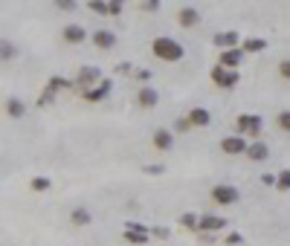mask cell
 <instances>
[{"label": "cell", "mask_w": 290, "mask_h": 246, "mask_svg": "<svg viewBox=\"0 0 290 246\" xmlns=\"http://www.w3.org/2000/svg\"><path fill=\"white\" fill-rule=\"evenodd\" d=\"M151 53L160 58V61H180L183 58V46L174 41V38H154V44H151Z\"/></svg>", "instance_id": "obj_1"}, {"label": "cell", "mask_w": 290, "mask_h": 246, "mask_svg": "<svg viewBox=\"0 0 290 246\" xmlns=\"http://www.w3.org/2000/svg\"><path fill=\"white\" fill-rule=\"evenodd\" d=\"M212 81H215L218 87L224 90H232L241 81V76H238V70H227V67H221V64H215L212 67Z\"/></svg>", "instance_id": "obj_2"}, {"label": "cell", "mask_w": 290, "mask_h": 246, "mask_svg": "<svg viewBox=\"0 0 290 246\" xmlns=\"http://www.w3.org/2000/svg\"><path fill=\"white\" fill-rule=\"evenodd\" d=\"M235 125H238V131H241V136H258L264 128L261 116H253V113H241L235 119Z\"/></svg>", "instance_id": "obj_3"}, {"label": "cell", "mask_w": 290, "mask_h": 246, "mask_svg": "<svg viewBox=\"0 0 290 246\" xmlns=\"http://www.w3.org/2000/svg\"><path fill=\"white\" fill-rule=\"evenodd\" d=\"M212 200H215L218 206H235V203L241 200V191H238L235 185H215V188H212Z\"/></svg>", "instance_id": "obj_4"}, {"label": "cell", "mask_w": 290, "mask_h": 246, "mask_svg": "<svg viewBox=\"0 0 290 246\" xmlns=\"http://www.w3.org/2000/svg\"><path fill=\"white\" fill-rule=\"evenodd\" d=\"M247 139L238 133V136H227V139H221V151L224 154H229V157H238V154H247Z\"/></svg>", "instance_id": "obj_5"}, {"label": "cell", "mask_w": 290, "mask_h": 246, "mask_svg": "<svg viewBox=\"0 0 290 246\" xmlns=\"http://www.w3.org/2000/svg\"><path fill=\"white\" fill-rule=\"evenodd\" d=\"M227 229V220L218 217V214H203L198 223V232H203V235H212V232H224Z\"/></svg>", "instance_id": "obj_6"}, {"label": "cell", "mask_w": 290, "mask_h": 246, "mask_svg": "<svg viewBox=\"0 0 290 246\" xmlns=\"http://www.w3.org/2000/svg\"><path fill=\"white\" fill-rule=\"evenodd\" d=\"M212 41H215V46L221 50V53H227V50H238V41H241V35L229 29V32H218Z\"/></svg>", "instance_id": "obj_7"}, {"label": "cell", "mask_w": 290, "mask_h": 246, "mask_svg": "<svg viewBox=\"0 0 290 246\" xmlns=\"http://www.w3.org/2000/svg\"><path fill=\"white\" fill-rule=\"evenodd\" d=\"M76 81H79L84 90H90V84H102V70L99 67H82Z\"/></svg>", "instance_id": "obj_8"}, {"label": "cell", "mask_w": 290, "mask_h": 246, "mask_svg": "<svg viewBox=\"0 0 290 246\" xmlns=\"http://www.w3.org/2000/svg\"><path fill=\"white\" fill-rule=\"evenodd\" d=\"M61 38L67 44H82V41H87V32H84L82 23H67V27L61 29Z\"/></svg>", "instance_id": "obj_9"}, {"label": "cell", "mask_w": 290, "mask_h": 246, "mask_svg": "<svg viewBox=\"0 0 290 246\" xmlns=\"http://www.w3.org/2000/svg\"><path fill=\"white\" fill-rule=\"evenodd\" d=\"M110 90H113V84L105 79L102 84H96V87H90V90H84L82 96H84V102H102V99L110 96Z\"/></svg>", "instance_id": "obj_10"}, {"label": "cell", "mask_w": 290, "mask_h": 246, "mask_svg": "<svg viewBox=\"0 0 290 246\" xmlns=\"http://www.w3.org/2000/svg\"><path fill=\"white\" fill-rule=\"evenodd\" d=\"M244 61V50L238 46V50H227V53H221V67H227V70H238V64Z\"/></svg>", "instance_id": "obj_11"}, {"label": "cell", "mask_w": 290, "mask_h": 246, "mask_svg": "<svg viewBox=\"0 0 290 246\" xmlns=\"http://www.w3.org/2000/svg\"><path fill=\"white\" fill-rule=\"evenodd\" d=\"M267 157H270L267 142H250V148H247V159H253V162H264Z\"/></svg>", "instance_id": "obj_12"}, {"label": "cell", "mask_w": 290, "mask_h": 246, "mask_svg": "<svg viewBox=\"0 0 290 246\" xmlns=\"http://www.w3.org/2000/svg\"><path fill=\"white\" fill-rule=\"evenodd\" d=\"M154 148H160V151H172V148H174V136H172V131H165V128H157V131H154Z\"/></svg>", "instance_id": "obj_13"}, {"label": "cell", "mask_w": 290, "mask_h": 246, "mask_svg": "<svg viewBox=\"0 0 290 246\" xmlns=\"http://www.w3.org/2000/svg\"><path fill=\"white\" fill-rule=\"evenodd\" d=\"M93 44L99 46V50H110V46L116 44V35L108 32V29H99V32H93Z\"/></svg>", "instance_id": "obj_14"}, {"label": "cell", "mask_w": 290, "mask_h": 246, "mask_svg": "<svg viewBox=\"0 0 290 246\" xmlns=\"http://www.w3.org/2000/svg\"><path fill=\"white\" fill-rule=\"evenodd\" d=\"M189 122L195 125V128H203V125L212 122V116H209L206 107H191V110H189Z\"/></svg>", "instance_id": "obj_15"}, {"label": "cell", "mask_w": 290, "mask_h": 246, "mask_svg": "<svg viewBox=\"0 0 290 246\" xmlns=\"http://www.w3.org/2000/svg\"><path fill=\"white\" fill-rule=\"evenodd\" d=\"M136 102H139V107H154L157 102H160V96H157L154 87H142L136 93Z\"/></svg>", "instance_id": "obj_16"}, {"label": "cell", "mask_w": 290, "mask_h": 246, "mask_svg": "<svg viewBox=\"0 0 290 246\" xmlns=\"http://www.w3.org/2000/svg\"><path fill=\"white\" fill-rule=\"evenodd\" d=\"M180 23H183L186 29L198 27V23H200V12H198V9H191V6H186V9L180 12Z\"/></svg>", "instance_id": "obj_17"}, {"label": "cell", "mask_w": 290, "mask_h": 246, "mask_svg": "<svg viewBox=\"0 0 290 246\" xmlns=\"http://www.w3.org/2000/svg\"><path fill=\"white\" fill-rule=\"evenodd\" d=\"M241 50H244V53H261V50H267V41H264V38H244Z\"/></svg>", "instance_id": "obj_18"}, {"label": "cell", "mask_w": 290, "mask_h": 246, "mask_svg": "<svg viewBox=\"0 0 290 246\" xmlns=\"http://www.w3.org/2000/svg\"><path fill=\"white\" fill-rule=\"evenodd\" d=\"M64 87H70V81L67 79H61V76H53V79L46 81V93H58V90H64Z\"/></svg>", "instance_id": "obj_19"}, {"label": "cell", "mask_w": 290, "mask_h": 246, "mask_svg": "<svg viewBox=\"0 0 290 246\" xmlns=\"http://www.w3.org/2000/svg\"><path fill=\"white\" fill-rule=\"evenodd\" d=\"M70 220L76 223V226H87V223H90V211L87 209H72Z\"/></svg>", "instance_id": "obj_20"}, {"label": "cell", "mask_w": 290, "mask_h": 246, "mask_svg": "<svg viewBox=\"0 0 290 246\" xmlns=\"http://www.w3.org/2000/svg\"><path fill=\"white\" fill-rule=\"evenodd\" d=\"M6 113L15 116V119L23 116V102H20V99H9V102H6Z\"/></svg>", "instance_id": "obj_21"}, {"label": "cell", "mask_w": 290, "mask_h": 246, "mask_svg": "<svg viewBox=\"0 0 290 246\" xmlns=\"http://www.w3.org/2000/svg\"><path fill=\"white\" fill-rule=\"evenodd\" d=\"M148 237H151V235H139V232H125V240H128V243H134V246H145V243H148Z\"/></svg>", "instance_id": "obj_22"}, {"label": "cell", "mask_w": 290, "mask_h": 246, "mask_svg": "<svg viewBox=\"0 0 290 246\" xmlns=\"http://www.w3.org/2000/svg\"><path fill=\"white\" fill-rule=\"evenodd\" d=\"M87 9L96 12V15H110V3H102V0H90Z\"/></svg>", "instance_id": "obj_23"}, {"label": "cell", "mask_w": 290, "mask_h": 246, "mask_svg": "<svg viewBox=\"0 0 290 246\" xmlns=\"http://www.w3.org/2000/svg\"><path fill=\"white\" fill-rule=\"evenodd\" d=\"M125 232H139V235H151V229L145 223H136V220H128L125 223Z\"/></svg>", "instance_id": "obj_24"}, {"label": "cell", "mask_w": 290, "mask_h": 246, "mask_svg": "<svg viewBox=\"0 0 290 246\" xmlns=\"http://www.w3.org/2000/svg\"><path fill=\"white\" fill-rule=\"evenodd\" d=\"M198 223H200V217H195L191 211H186L180 217V226H186V229H198Z\"/></svg>", "instance_id": "obj_25"}, {"label": "cell", "mask_w": 290, "mask_h": 246, "mask_svg": "<svg viewBox=\"0 0 290 246\" xmlns=\"http://www.w3.org/2000/svg\"><path fill=\"white\" fill-rule=\"evenodd\" d=\"M276 125H279L281 131H287V133H290V110H281V113L276 116Z\"/></svg>", "instance_id": "obj_26"}, {"label": "cell", "mask_w": 290, "mask_h": 246, "mask_svg": "<svg viewBox=\"0 0 290 246\" xmlns=\"http://www.w3.org/2000/svg\"><path fill=\"white\" fill-rule=\"evenodd\" d=\"M276 188H279V191H290V168L279 174V183H276Z\"/></svg>", "instance_id": "obj_27"}, {"label": "cell", "mask_w": 290, "mask_h": 246, "mask_svg": "<svg viewBox=\"0 0 290 246\" xmlns=\"http://www.w3.org/2000/svg\"><path fill=\"white\" fill-rule=\"evenodd\" d=\"M32 188H35V191H46V188H50V177H35V180H32Z\"/></svg>", "instance_id": "obj_28"}, {"label": "cell", "mask_w": 290, "mask_h": 246, "mask_svg": "<svg viewBox=\"0 0 290 246\" xmlns=\"http://www.w3.org/2000/svg\"><path fill=\"white\" fill-rule=\"evenodd\" d=\"M191 128H195V125H191L189 119H177V122H174V131H180V133L191 131Z\"/></svg>", "instance_id": "obj_29"}, {"label": "cell", "mask_w": 290, "mask_h": 246, "mask_svg": "<svg viewBox=\"0 0 290 246\" xmlns=\"http://www.w3.org/2000/svg\"><path fill=\"white\" fill-rule=\"evenodd\" d=\"M151 235H154V237H160V240H165V237L172 235V232H168L165 226H154V229H151Z\"/></svg>", "instance_id": "obj_30"}, {"label": "cell", "mask_w": 290, "mask_h": 246, "mask_svg": "<svg viewBox=\"0 0 290 246\" xmlns=\"http://www.w3.org/2000/svg\"><path fill=\"white\" fill-rule=\"evenodd\" d=\"M55 6H58L61 12H72V9H76V3H72V0H58Z\"/></svg>", "instance_id": "obj_31"}, {"label": "cell", "mask_w": 290, "mask_h": 246, "mask_svg": "<svg viewBox=\"0 0 290 246\" xmlns=\"http://www.w3.org/2000/svg\"><path fill=\"white\" fill-rule=\"evenodd\" d=\"M279 72H281V79H287V81H290V58L279 64Z\"/></svg>", "instance_id": "obj_32"}, {"label": "cell", "mask_w": 290, "mask_h": 246, "mask_svg": "<svg viewBox=\"0 0 290 246\" xmlns=\"http://www.w3.org/2000/svg\"><path fill=\"white\" fill-rule=\"evenodd\" d=\"M0 55H3V61H9L12 55H15V46H12V44H3V50H0Z\"/></svg>", "instance_id": "obj_33"}, {"label": "cell", "mask_w": 290, "mask_h": 246, "mask_svg": "<svg viewBox=\"0 0 290 246\" xmlns=\"http://www.w3.org/2000/svg\"><path fill=\"white\" fill-rule=\"evenodd\" d=\"M142 9H145V12H157V9H160V0H145Z\"/></svg>", "instance_id": "obj_34"}, {"label": "cell", "mask_w": 290, "mask_h": 246, "mask_svg": "<svg viewBox=\"0 0 290 246\" xmlns=\"http://www.w3.org/2000/svg\"><path fill=\"white\" fill-rule=\"evenodd\" d=\"M261 183L264 185H276L279 183V174H261Z\"/></svg>", "instance_id": "obj_35"}, {"label": "cell", "mask_w": 290, "mask_h": 246, "mask_svg": "<svg viewBox=\"0 0 290 246\" xmlns=\"http://www.w3.org/2000/svg\"><path fill=\"white\" fill-rule=\"evenodd\" d=\"M241 240H244V235H238V232H232V235H227V243H229V246H238V243H241Z\"/></svg>", "instance_id": "obj_36"}, {"label": "cell", "mask_w": 290, "mask_h": 246, "mask_svg": "<svg viewBox=\"0 0 290 246\" xmlns=\"http://www.w3.org/2000/svg\"><path fill=\"white\" fill-rule=\"evenodd\" d=\"M110 15H113V18L122 15V3H119V0H110Z\"/></svg>", "instance_id": "obj_37"}, {"label": "cell", "mask_w": 290, "mask_h": 246, "mask_svg": "<svg viewBox=\"0 0 290 246\" xmlns=\"http://www.w3.org/2000/svg\"><path fill=\"white\" fill-rule=\"evenodd\" d=\"M163 165H145V174H163Z\"/></svg>", "instance_id": "obj_38"}, {"label": "cell", "mask_w": 290, "mask_h": 246, "mask_svg": "<svg viewBox=\"0 0 290 246\" xmlns=\"http://www.w3.org/2000/svg\"><path fill=\"white\" fill-rule=\"evenodd\" d=\"M38 105H41V107L53 105V93H44V96H41V102H38Z\"/></svg>", "instance_id": "obj_39"}, {"label": "cell", "mask_w": 290, "mask_h": 246, "mask_svg": "<svg viewBox=\"0 0 290 246\" xmlns=\"http://www.w3.org/2000/svg\"><path fill=\"white\" fill-rule=\"evenodd\" d=\"M136 79H139V81H148V79H151V70H139V72H136Z\"/></svg>", "instance_id": "obj_40"}, {"label": "cell", "mask_w": 290, "mask_h": 246, "mask_svg": "<svg viewBox=\"0 0 290 246\" xmlns=\"http://www.w3.org/2000/svg\"><path fill=\"white\" fill-rule=\"evenodd\" d=\"M116 72H122V76H125V72H131V61H128V64H119Z\"/></svg>", "instance_id": "obj_41"}]
</instances>
